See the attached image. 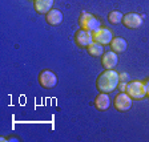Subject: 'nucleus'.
<instances>
[{
    "label": "nucleus",
    "mask_w": 149,
    "mask_h": 142,
    "mask_svg": "<svg viewBox=\"0 0 149 142\" xmlns=\"http://www.w3.org/2000/svg\"><path fill=\"white\" fill-rule=\"evenodd\" d=\"M120 76L113 69H104V72L97 76L96 78V88L101 93H112L118 87Z\"/></svg>",
    "instance_id": "1"
},
{
    "label": "nucleus",
    "mask_w": 149,
    "mask_h": 142,
    "mask_svg": "<svg viewBox=\"0 0 149 142\" xmlns=\"http://www.w3.org/2000/svg\"><path fill=\"white\" fill-rule=\"evenodd\" d=\"M127 93L132 100H143L146 97V88L145 82L141 81H130L127 85Z\"/></svg>",
    "instance_id": "3"
},
{
    "label": "nucleus",
    "mask_w": 149,
    "mask_h": 142,
    "mask_svg": "<svg viewBox=\"0 0 149 142\" xmlns=\"http://www.w3.org/2000/svg\"><path fill=\"white\" fill-rule=\"evenodd\" d=\"M113 106L118 112H127L132 108V98H130V96L128 93L121 92L113 100Z\"/></svg>",
    "instance_id": "6"
},
{
    "label": "nucleus",
    "mask_w": 149,
    "mask_h": 142,
    "mask_svg": "<svg viewBox=\"0 0 149 142\" xmlns=\"http://www.w3.org/2000/svg\"><path fill=\"white\" fill-rule=\"evenodd\" d=\"M87 51L92 57H101V56L104 55V48H102V45L99 43H95V41L88 46Z\"/></svg>",
    "instance_id": "14"
},
{
    "label": "nucleus",
    "mask_w": 149,
    "mask_h": 142,
    "mask_svg": "<svg viewBox=\"0 0 149 142\" xmlns=\"http://www.w3.org/2000/svg\"><path fill=\"white\" fill-rule=\"evenodd\" d=\"M74 43L80 48H88L91 44L93 43V36L92 32L85 31V29H80L74 33Z\"/></svg>",
    "instance_id": "7"
},
{
    "label": "nucleus",
    "mask_w": 149,
    "mask_h": 142,
    "mask_svg": "<svg viewBox=\"0 0 149 142\" xmlns=\"http://www.w3.org/2000/svg\"><path fill=\"white\" fill-rule=\"evenodd\" d=\"M111 106V98H109L108 93H101L100 92L97 94V97L95 98V108L97 110H108V108Z\"/></svg>",
    "instance_id": "10"
},
{
    "label": "nucleus",
    "mask_w": 149,
    "mask_h": 142,
    "mask_svg": "<svg viewBox=\"0 0 149 142\" xmlns=\"http://www.w3.org/2000/svg\"><path fill=\"white\" fill-rule=\"evenodd\" d=\"M127 85H128V82H125V81H120V82H118V88H120L121 92H125V90H127Z\"/></svg>",
    "instance_id": "16"
},
{
    "label": "nucleus",
    "mask_w": 149,
    "mask_h": 142,
    "mask_svg": "<svg viewBox=\"0 0 149 142\" xmlns=\"http://www.w3.org/2000/svg\"><path fill=\"white\" fill-rule=\"evenodd\" d=\"M39 84L44 89H52V88H55L57 85V76L52 71L44 69L39 74Z\"/></svg>",
    "instance_id": "4"
},
{
    "label": "nucleus",
    "mask_w": 149,
    "mask_h": 142,
    "mask_svg": "<svg viewBox=\"0 0 149 142\" xmlns=\"http://www.w3.org/2000/svg\"><path fill=\"white\" fill-rule=\"evenodd\" d=\"M79 25H80L81 29H85V31H89L93 32L99 29L101 27V23L97 17L92 15V13H88V12H81L80 19H79Z\"/></svg>",
    "instance_id": "2"
},
{
    "label": "nucleus",
    "mask_w": 149,
    "mask_h": 142,
    "mask_svg": "<svg viewBox=\"0 0 149 142\" xmlns=\"http://www.w3.org/2000/svg\"><path fill=\"white\" fill-rule=\"evenodd\" d=\"M123 17H124V15H123L120 11H112V12L108 15V21L111 23V24L116 25V24L123 21Z\"/></svg>",
    "instance_id": "15"
},
{
    "label": "nucleus",
    "mask_w": 149,
    "mask_h": 142,
    "mask_svg": "<svg viewBox=\"0 0 149 142\" xmlns=\"http://www.w3.org/2000/svg\"><path fill=\"white\" fill-rule=\"evenodd\" d=\"M118 62V56L116 52L111 51V52H104L101 56V64L104 69H113Z\"/></svg>",
    "instance_id": "9"
},
{
    "label": "nucleus",
    "mask_w": 149,
    "mask_h": 142,
    "mask_svg": "<svg viewBox=\"0 0 149 142\" xmlns=\"http://www.w3.org/2000/svg\"><path fill=\"white\" fill-rule=\"evenodd\" d=\"M92 36H93V41L101 44V45H108V44H111L112 39H113L112 31L108 29V28H104V27H100L99 29L93 31Z\"/></svg>",
    "instance_id": "5"
},
{
    "label": "nucleus",
    "mask_w": 149,
    "mask_h": 142,
    "mask_svg": "<svg viewBox=\"0 0 149 142\" xmlns=\"http://www.w3.org/2000/svg\"><path fill=\"white\" fill-rule=\"evenodd\" d=\"M55 0H33L35 11L40 15H47L53 7Z\"/></svg>",
    "instance_id": "12"
},
{
    "label": "nucleus",
    "mask_w": 149,
    "mask_h": 142,
    "mask_svg": "<svg viewBox=\"0 0 149 142\" xmlns=\"http://www.w3.org/2000/svg\"><path fill=\"white\" fill-rule=\"evenodd\" d=\"M145 88H146V96L149 97V81L148 82H145Z\"/></svg>",
    "instance_id": "18"
},
{
    "label": "nucleus",
    "mask_w": 149,
    "mask_h": 142,
    "mask_svg": "<svg viewBox=\"0 0 149 142\" xmlns=\"http://www.w3.org/2000/svg\"><path fill=\"white\" fill-rule=\"evenodd\" d=\"M123 24H124L125 28H128V29H137V28L141 27V24H143V17L140 15H137V13H125L124 17H123Z\"/></svg>",
    "instance_id": "8"
},
{
    "label": "nucleus",
    "mask_w": 149,
    "mask_h": 142,
    "mask_svg": "<svg viewBox=\"0 0 149 142\" xmlns=\"http://www.w3.org/2000/svg\"><path fill=\"white\" fill-rule=\"evenodd\" d=\"M111 49L116 53H123L127 49V40L123 37H113L111 41Z\"/></svg>",
    "instance_id": "13"
},
{
    "label": "nucleus",
    "mask_w": 149,
    "mask_h": 142,
    "mask_svg": "<svg viewBox=\"0 0 149 142\" xmlns=\"http://www.w3.org/2000/svg\"><path fill=\"white\" fill-rule=\"evenodd\" d=\"M45 20L47 23L49 25H53V27H56V25H60L63 21V13L60 9L57 8H52L49 11V12L45 15Z\"/></svg>",
    "instance_id": "11"
},
{
    "label": "nucleus",
    "mask_w": 149,
    "mask_h": 142,
    "mask_svg": "<svg viewBox=\"0 0 149 142\" xmlns=\"http://www.w3.org/2000/svg\"><path fill=\"white\" fill-rule=\"evenodd\" d=\"M120 76V81H125L128 78V76H127V73H120L118 74Z\"/></svg>",
    "instance_id": "17"
}]
</instances>
